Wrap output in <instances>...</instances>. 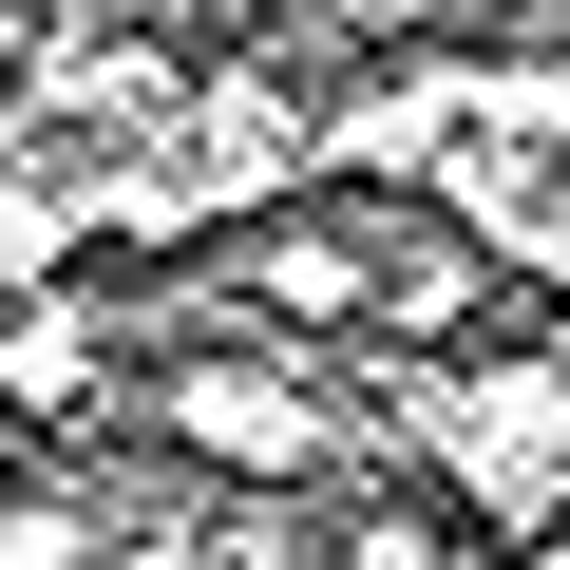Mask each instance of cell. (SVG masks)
Returning <instances> with one entry per match:
<instances>
[{
	"label": "cell",
	"mask_w": 570,
	"mask_h": 570,
	"mask_svg": "<svg viewBox=\"0 0 570 570\" xmlns=\"http://www.w3.org/2000/svg\"><path fill=\"white\" fill-rule=\"evenodd\" d=\"M171 438H190V456H247V475H285L324 419L285 400V381H247V362H190V381H171Z\"/></svg>",
	"instance_id": "cell-1"
},
{
	"label": "cell",
	"mask_w": 570,
	"mask_h": 570,
	"mask_svg": "<svg viewBox=\"0 0 570 570\" xmlns=\"http://www.w3.org/2000/svg\"><path fill=\"white\" fill-rule=\"evenodd\" d=\"M77 551V494H20V513H0V570H58Z\"/></svg>",
	"instance_id": "cell-2"
}]
</instances>
